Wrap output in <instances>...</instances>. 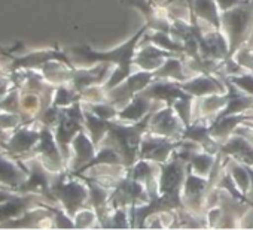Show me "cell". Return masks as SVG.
I'll return each mask as SVG.
<instances>
[{
    "mask_svg": "<svg viewBox=\"0 0 253 230\" xmlns=\"http://www.w3.org/2000/svg\"><path fill=\"white\" fill-rule=\"evenodd\" d=\"M148 30H149V27L146 24H143L128 41H125L124 44H121L112 50H107V51H97L86 44L67 47V48H64V51L72 58L75 67H91L98 63L115 66L112 75L103 84V87L107 91V90L116 87L118 84H121L124 79H126L133 73V70L136 69L134 63H133L136 50H137L143 35Z\"/></svg>",
    "mask_w": 253,
    "mask_h": 230,
    "instance_id": "1",
    "label": "cell"
},
{
    "mask_svg": "<svg viewBox=\"0 0 253 230\" xmlns=\"http://www.w3.org/2000/svg\"><path fill=\"white\" fill-rule=\"evenodd\" d=\"M151 115L137 123H122V121H112L110 129L100 145H109L118 151V154L122 159L124 166L128 169L139 160V150L143 136L148 132L149 127V118Z\"/></svg>",
    "mask_w": 253,
    "mask_h": 230,
    "instance_id": "2",
    "label": "cell"
},
{
    "mask_svg": "<svg viewBox=\"0 0 253 230\" xmlns=\"http://www.w3.org/2000/svg\"><path fill=\"white\" fill-rule=\"evenodd\" d=\"M220 21L228 41V57H232L253 33V0H244L238 6L220 12Z\"/></svg>",
    "mask_w": 253,
    "mask_h": 230,
    "instance_id": "3",
    "label": "cell"
},
{
    "mask_svg": "<svg viewBox=\"0 0 253 230\" xmlns=\"http://www.w3.org/2000/svg\"><path fill=\"white\" fill-rule=\"evenodd\" d=\"M51 193L55 202L72 217L81 208L88 205V185L82 178L67 171L54 175L51 182Z\"/></svg>",
    "mask_w": 253,
    "mask_h": 230,
    "instance_id": "4",
    "label": "cell"
},
{
    "mask_svg": "<svg viewBox=\"0 0 253 230\" xmlns=\"http://www.w3.org/2000/svg\"><path fill=\"white\" fill-rule=\"evenodd\" d=\"M42 127L43 124L38 120L33 123H24L14 132H11L6 142L0 145V150L5 153L17 157V159H26L33 154V150L41 141L42 136Z\"/></svg>",
    "mask_w": 253,
    "mask_h": 230,
    "instance_id": "5",
    "label": "cell"
},
{
    "mask_svg": "<svg viewBox=\"0 0 253 230\" xmlns=\"http://www.w3.org/2000/svg\"><path fill=\"white\" fill-rule=\"evenodd\" d=\"M151 202V197L146 191V187L125 173L116 185L112 188L109 196V208H136Z\"/></svg>",
    "mask_w": 253,
    "mask_h": 230,
    "instance_id": "6",
    "label": "cell"
},
{
    "mask_svg": "<svg viewBox=\"0 0 253 230\" xmlns=\"http://www.w3.org/2000/svg\"><path fill=\"white\" fill-rule=\"evenodd\" d=\"M154 79H155L154 72L137 69L121 84L107 90V102L115 105L118 109H121L126 103H130L139 93H142Z\"/></svg>",
    "mask_w": 253,
    "mask_h": 230,
    "instance_id": "7",
    "label": "cell"
},
{
    "mask_svg": "<svg viewBox=\"0 0 253 230\" xmlns=\"http://www.w3.org/2000/svg\"><path fill=\"white\" fill-rule=\"evenodd\" d=\"M52 60H60L70 67H75L72 58L64 50L60 48H42V50H33L29 51L23 56L12 57L11 64H9V72H17V70H30V69H41L43 64Z\"/></svg>",
    "mask_w": 253,
    "mask_h": 230,
    "instance_id": "8",
    "label": "cell"
},
{
    "mask_svg": "<svg viewBox=\"0 0 253 230\" xmlns=\"http://www.w3.org/2000/svg\"><path fill=\"white\" fill-rule=\"evenodd\" d=\"M32 156L38 157L42 162V165L54 175L67 171V163L61 154V150L54 136V130L51 127H46V126L42 127L41 141L33 150Z\"/></svg>",
    "mask_w": 253,
    "mask_h": 230,
    "instance_id": "9",
    "label": "cell"
},
{
    "mask_svg": "<svg viewBox=\"0 0 253 230\" xmlns=\"http://www.w3.org/2000/svg\"><path fill=\"white\" fill-rule=\"evenodd\" d=\"M183 130L185 124L171 105H166L164 108H160L158 111L152 112L148 132L177 141L182 138Z\"/></svg>",
    "mask_w": 253,
    "mask_h": 230,
    "instance_id": "10",
    "label": "cell"
},
{
    "mask_svg": "<svg viewBox=\"0 0 253 230\" xmlns=\"http://www.w3.org/2000/svg\"><path fill=\"white\" fill-rule=\"evenodd\" d=\"M182 139H170L166 136L154 135L151 132H146V135L142 139L140 150H139V159L152 160L160 165L169 162L173 156V153L180 147Z\"/></svg>",
    "mask_w": 253,
    "mask_h": 230,
    "instance_id": "11",
    "label": "cell"
},
{
    "mask_svg": "<svg viewBox=\"0 0 253 230\" xmlns=\"http://www.w3.org/2000/svg\"><path fill=\"white\" fill-rule=\"evenodd\" d=\"M29 178V168L26 163L3 150H0V185L15 190Z\"/></svg>",
    "mask_w": 253,
    "mask_h": 230,
    "instance_id": "12",
    "label": "cell"
},
{
    "mask_svg": "<svg viewBox=\"0 0 253 230\" xmlns=\"http://www.w3.org/2000/svg\"><path fill=\"white\" fill-rule=\"evenodd\" d=\"M166 103L160 100H154L146 97L145 94L139 93L130 103H126L124 108L118 112V121L122 123H137L143 120L146 115L158 111L160 108H164Z\"/></svg>",
    "mask_w": 253,
    "mask_h": 230,
    "instance_id": "13",
    "label": "cell"
},
{
    "mask_svg": "<svg viewBox=\"0 0 253 230\" xmlns=\"http://www.w3.org/2000/svg\"><path fill=\"white\" fill-rule=\"evenodd\" d=\"M85 129V124L70 115L66 114V111H61V117L57 123V126L52 129L54 130V136L55 141L61 150V154L66 160V163L69 165L70 160V153H72V141L75 139V136Z\"/></svg>",
    "mask_w": 253,
    "mask_h": 230,
    "instance_id": "14",
    "label": "cell"
},
{
    "mask_svg": "<svg viewBox=\"0 0 253 230\" xmlns=\"http://www.w3.org/2000/svg\"><path fill=\"white\" fill-rule=\"evenodd\" d=\"M126 173L146 187L151 200H154L158 196V184H160V173H161L160 163L139 159L131 168L126 169Z\"/></svg>",
    "mask_w": 253,
    "mask_h": 230,
    "instance_id": "15",
    "label": "cell"
},
{
    "mask_svg": "<svg viewBox=\"0 0 253 230\" xmlns=\"http://www.w3.org/2000/svg\"><path fill=\"white\" fill-rule=\"evenodd\" d=\"M180 87L191 96L203 97L209 94H222L226 93V85L220 76L216 73H195L188 81L180 82Z\"/></svg>",
    "mask_w": 253,
    "mask_h": 230,
    "instance_id": "16",
    "label": "cell"
},
{
    "mask_svg": "<svg viewBox=\"0 0 253 230\" xmlns=\"http://www.w3.org/2000/svg\"><path fill=\"white\" fill-rule=\"evenodd\" d=\"M97 154V147L86 133V130H81L75 139L72 141V153H70V160L67 165V172L76 173L81 171L85 165H88L94 156Z\"/></svg>",
    "mask_w": 253,
    "mask_h": 230,
    "instance_id": "17",
    "label": "cell"
},
{
    "mask_svg": "<svg viewBox=\"0 0 253 230\" xmlns=\"http://www.w3.org/2000/svg\"><path fill=\"white\" fill-rule=\"evenodd\" d=\"M149 99L164 102L166 105H173L176 100L183 99V97H191L189 93H186L182 87L180 82L173 81V79H164V78H155L143 91ZM194 97V96H192Z\"/></svg>",
    "mask_w": 253,
    "mask_h": 230,
    "instance_id": "18",
    "label": "cell"
},
{
    "mask_svg": "<svg viewBox=\"0 0 253 230\" xmlns=\"http://www.w3.org/2000/svg\"><path fill=\"white\" fill-rule=\"evenodd\" d=\"M173 56H177V54L166 51V50L154 45L152 42L140 41V44L136 50L133 63H134L136 69L155 72L169 57H173Z\"/></svg>",
    "mask_w": 253,
    "mask_h": 230,
    "instance_id": "19",
    "label": "cell"
},
{
    "mask_svg": "<svg viewBox=\"0 0 253 230\" xmlns=\"http://www.w3.org/2000/svg\"><path fill=\"white\" fill-rule=\"evenodd\" d=\"M250 120H253V109L241 112V114L226 115V117H222L219 120H213L209 123V129H210L211 136L222 145L229 136L234 135L238 126Z\"/></svg>",
    "mask_w": 253,
    "mask_h": 230,
    "instance_id": "20",
    "label": "cell"
},
{
    "mask_svg": "<svg viewBox=\"0 0 253 230\" xmlns=\"http://www.w3.org/2000/svg\"><path fill=\"white\" fill-rule=\"evenodd\" d=\"M219 154L232 157L237 162L253 168V142L238 133H234L220 145Z\"/></svg>",
    "mask_w": 253,
    "mask_h": 230,
    "instance_id": "21",
    "label": "cell"
},
{
    "mask_svg": "<svg viewBox=\"0 0 253 230\" xmlns=\"http://www.w3.org/2000/svg\"><path fill=\"white\" fill-rule=\"evenodd\" d=\"M180 139L192 141L198 144L204 151H209L211 154H217L220 150V144L210 133L209 121H204V120H194L188 127H185Z\"/></svg>",
    "mask_w": 253,
    "mask_h": 230,
    "instance_id": "22",
    "label": "cell"
},
{
    "mask_svg": "<svg viewBox=\"0 0 253 230\" xmlns=\"http://www.w3.org/2000/svg\"><path fill=\"white\" fill-rule=\"evenodd\" d=\"M226 100H228L226 93L197 97L194 103V120H204L210 123L225 108Z\"/></svg>",
    "mask_w": 253,
    "mask_h": 230,
    "instance_id": "23",
    "label": "cell"
},
{
    "mask_svg": "<svg viewBox=\"0 0 253 230\" xmlns=\"http://www.w3.org/2000/svg\"><path fill=\"white\" fill-rule=\"evenodd\" d=\"M186 58H188L186 56H173V57H169L154 72L155 73V78L173 79V81H177V82L188 81L195 73L189 69V66L186 63Z\"/></svg>",
    "mask_w": 253,
    "mask_h": 230,
    "instance_id": "24",
    "label": "cell"
},
{
    "mask_svg": "<svg viewBox=\"0 0 253 230\" xmlns=\"http://www.w3.org/2000/svg\"><path fill=\"white\" fill-rule=\"evenodd\" d=\"M194 17L210 29L222 30L220 9L216 0H194Z\"/></svg>",
    "mask_w": 253,
    "mask_h": 230,
    "instance_id": "25",
    "label": "cell"
},
{
    "mask_svg": "<svg viewBox=\"0 0 253 230\" xmlns=\"http://www.w3.org/2000/svg\"><path fill=\"white\" fill-rule=\"evenodd\" d=\"M43 79L52 85H61V84H70L73 78V70L75 67H70L69 64L60 61V60H52L43 64L41 69H38Z\"/></svg>",
    "mask_w": 253,
    "mask_h": 230,
    "instance_id": "26",
    "label": "cell"
},
{
    "mask_svg": "<svg viewBox=\"0 0 253 230\" xmlns=\"http://www.w3.org/2000/svg\"><path fill=\"white\" fill-rule=\"evenodd\" d=\"M142 41L145 42H152L154 45L166 50V51H170V53H174L177 56H186V50H185V45L176 39L171 33H167V32H160V30H148Z\"/></svg>",
    "mask_w": 253,
    "mask_h": 230,
    "instance_id": "27",
    "label": "cell"
},
{
    "mask_svg": "<svg viewBox=\"0 0 253 230\" xmlns=\"http://www.w3.org/2000/svg\"><path fill=\"white\" fill-rule=\"evenodd\" d=\"M84 111H85V130H86V133L89 135V138L92 139V142L95 144V147L98 150L101 141L104 139V136L107 135V132L110 129L112 121L100 118L98 115H95L94 112H91L85 106H84Z\"/></svg>",
    "mask_w": 253,
    "mask_h": 230,
    "instance_id": "28",
    "label": "cell"
},
{
    "mask_svg": "<svg viewBox=\"0 0 253 230\" xmlns=\"http://www.w3.org/2000/svg\"><path fill=\"white\" fill-rule=\"evenodd\" d=\"M216 157H217V154H211V153L204 151V150L191 151L189 157H188V168L194 173L209 178L213 168H214Z\"/></svg>",
    "mask_w": 253,
    "mask_h": 230,
    "instance_id": "29",
    "label": "cell"
},
{
    "mask_svg": "<svg viewBox=\"0 0 253 230\" xmlns=\"http://www.w3.org/2000/svg\"><path fill=\"white\" fill-rule=\"evenodd\" d=\"M81 99V93L76 91L70 84H61V85H55V91H54V99H52V105L64 109L69 108L70 105H73L75 102H79Z\"/></svg>",
    "mask_w": 253,
    "mask_h": 230,
    "instance_id": "30",
    "label": "cell"
},
{
    "mask_svg": "<svg viewBox=\"0 0 253 230\" xmlns=\"http://www.w3.org/2000/svg\"><path fill=\"white\" fill-rule=\"evenodd\" d=\"M73 221H75V229H92V227L98 226L97 212L94 211V208H91L88 205L81 208L73 215Z\"/></svg>",
    "mask_w": 253,
    "mask_h": 230,
    "instance_id": "31",
    "label": "cell"
},
{
    "mask_svg": "<svg viewBox=\"0 0 253 230\" xmlns=\"http://www.w3.org/2000/svg\"><path fill=\"white\" fill-rule=\"evenodd\" d=\"M194 103H195V97L191 96V97L179 99L171 105L180 117V120L183 121L185 127H188L194 121Z\"/></svg>",
    "mask_w": 253,
    "mask_h": 230,
    "instance_id": "32",
    "label": "cell"
},
{
    "mask_svg": "<svg viewBox=\"0 0 253 230\" xmlns=\"http://www.w3.org/2000/svg\"><path fill=\"white\" fill-rule=\"evenodd\" d=\"M82 105L89 109L91 112H94L95 115H98L100 118H104V120H109V121H113V120H118V112L119 109L109 103V102H100V103H85L82 102Z\"/></svg>",
    "mask_w": 253,
    "mask_h": 230,
    "instance_id": "33",
    "label": "cell"
},
{
    "mask_svg": "<svg viewBox=\"0 0 253 230\" xmlns=\"http://www.w3.org/2000/svg\"><path fill=\"white\" fill-rule=\"evenodd\" d=\"M107 229H131L130 209L128 208H115V209H110Z\"/></svg>",
    "mask_w": 253,
    "mask_h": 230,
    "instance_id": "34",
    "label": "cell"
},
{
    "mask_svg": "<svg viewBox=\"0 0 253 230\" xmlns=\"http://www.w3.org/2000/svg\"><path fill=\"white\" fill-rule=\"evenodd\" d=\"M21 124H24L21 114L0 109V129H2V130L11 133L15 129H18Z\"/></svg>",
    "mask_w": 253,
    "mask_h": 230,
    "instance_id": "35",
    "label": "cell"
},
{
    "mask_svg": "<svg viewBox=\"0 0 253 230\" xmlns=\"http://www.w3.org/2000/svg\"><path fill=\"white\" fill-rule=\"evenodd\" d=\"M81 99L85 103H100V102H107V91L106 88L100 85H91L81 91Z\"/></svg>",
    "mask_w": 253,
    "mask_h": 230,
    "instance_id": "36",
    "label": "cell"
},
{
    "mask_svg": "<svg viewBox=\"0 0 253 230\" xmlns=\"http://www.w3.org/2000/svg\"><path fill=\"white\" fill-rule=\"evenodd\" d=\"M223 75V73H222ZM226 76V75H225ZM234 85H237L241 91H244L249 96H253V72H243L238 75H229L226 76Z\"/></svg>",
    "mask_w": 253,
    "mask_h": 230,
    "instance_id": "37",
    "label": "cell"
},
{
    "mask_svg": "<svg viewBox=\"0 0 253 230\" xmlns=\"http://www.w3.org/2000/svg\"><path fill=\"white\" fill-rule=\"evenodd\" d=\"M241 2H244V0H216V3L220 9V12H225V11H229L235 6H238Z\"/></svg>",
    "mask_w": 253,
    "mask_h": 230,
    "instance_id": "38",
    "label": "cell"
},
{
    "mask_svg": "<svg viewBox=\"0 0 253 230\" xmlns=\"http://www.w3.org/2000/svg\"><path fill=\"white\" fill-rule=\"evenodd\" d=\"M247 171H249V175H250V190H249L247 197L253 202V168L252 166H247Z\"/></svg>",
    "mask_w": 253,
    "mask_h": 230,
    "instance_id": "39",
    "label": "cell"
},
{
    "mask_svg": "<svg viewBox=\"0 0 253 230\" xmlns=\"http://www.w3.org/2000/svg\"><path fill=\"white\" fill-rule=\"evenodd\" d=\"M152 2H154L155 5H158V6H166L167 3L173 2V0H152Z\"/></svg>",
    "mask_w": 253,
    "mask_h": 230,
    "instance_id": "40",
    "label": "cell"
},
{
    "mask_svg": "<svg viewBox=\"0 0 253 230\" xmlns=\"http://www.w3.org/2000/svg\"><path fill=\"white\" fill-rule=\"evenodd\" d=\"M247 44H249V45H250V47L253 48V33H252V36H250V39L247 41Z\"/></svg>",
    "mask_w": 253,
    "mask_h": 230,
    "instance_id": "41",
    "label": "cell"
},
{
    "mask_svg": "<svg viewBox=\"0 0 253 230\" xmlns=\"http://www.w3.org/2000/svg\"><path fill=\"white\" fill-rule=\"evenodd\" d=\"M244 124H246V126H249V127H252V129H253V120H250V121H246V123H244Z\"/></svg>",
    "mask_w": 253,
    "mask_h": 230,
    "instance_id": "42",
    "label": "cell"
},
{
    "mask_svg": "<svg viewBox=\"0 0 253 230\" xmlns=\"http://www.w3.org/2000/svg\"><path fill=\"white\" fill-rule=\"evenodd\" d=\"M252 109H253V108H252Z\"/></svg>",
    "mask_w": 253,
    "mask_h": 230,
    "instance_id": "43",
    "label": "cell"
}]
</instances>
